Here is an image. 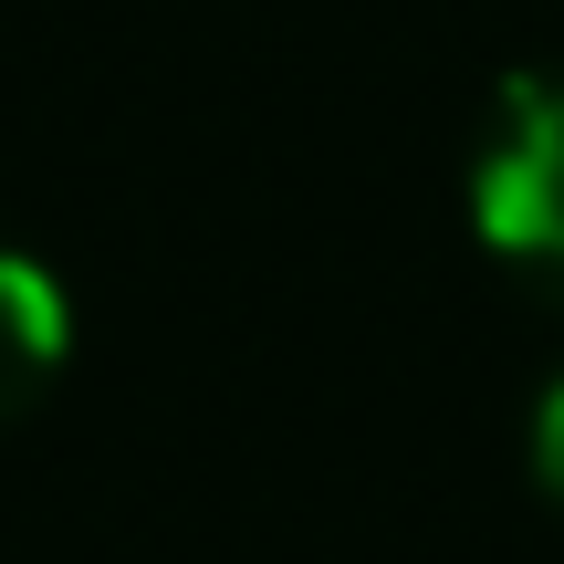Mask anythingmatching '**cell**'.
I'll list each match as a JSON object with an SVG mask.
<instances>
[{
	"instance_id": "6da1fadb",
	"label": "cell",
	"mask_w": 564,
	"mask_h": 564,
	"mask_svg": "<svg viewBox=\"0 0 564 564\" xmlns=\"http://www.w3.org/2000/svg\"><path fill=\"white\" fill-rule=\"evenodd\" d=\"M470 230L564 293V74H512L470 147Z\"/></svg>"
},
{
	"instance_id": "3957f363",
	"label": "cell",
	"mask_w": 564,
	"mask_h": 564,
	"mask_svg": "<svg viewBox=\"0 0 564 564\" xmlns=\"http://www.w3.org/2000/svg\"><path fill=\"white\" fill-rule=\"evenodd\" d=\"M533 481H544L554 502H564V377L544 387V398H533Z\"/></svg>"
},
{
	"instance_id": "7a4b0ae2",
	"label": "cell",
	"mask_w": 564,
	"mask_h": 564,
	"mask_svg": "<svg viewBox=\"0 0 564 564\" xmlns=\"http://www.w3.org/2000/svg\"><path fill=\"white\" fill-rule=\"evenodd\" d=\"M63 356H74V293H63L32 251L0 241V429H11L21 408H42V387L63 377Z\"/></svg>"
}]
</instances>
